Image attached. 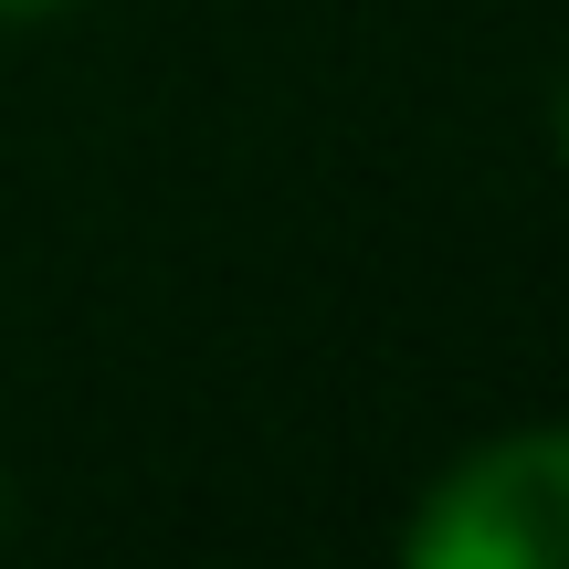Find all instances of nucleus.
I'll use <instances>...</instances> for the list:
<instances>
[{"label":"nucleus","mask_w":569,"mask_h":569,"mask_svg":"<svg viewBox=\"0 0 569 569\" xmlns=\"http://www.w3.org/2000/svg\"><path fill=\"white\" fill-rule=\"evenodd\" d=\"M63 0H0V21H53Z\"/></svg>","instance_id":"obj_3"},{"label":"nucleus","mask_w":569,"mask_h":569,"mask_svg":"<svg viewBox=\"0 0 569 569\" xmlns=\"http://www.w3.org/2000/svg\"><path fill=\"white\" fill-rule=\"evenodd\" d=\"M549 138H559V159H569V74H559V96H549Z\"/></svg>","instance_id":"obj_2"},{"label":"nucleus","mask_w":569,"mask_h":569,"mask_svg":"<svg viewBox=\"0 0 569 569\" xmlns=\"http://www.w3.org/2000/svg\"><path fill=\"white\" fill-rule=\"evenodd\" d=\"M411 569H569V432H496L422 486Z\"/></svg>","instance_id":"obj_1"},{"label":"nucleus","mask_w":569,"mask_h":569,"mask_svg":"<svg viewBox=\"0 0 569 569\" xmlns=\"http://www.w3.org/2000/svg\"><path fill=\"white\" fill-rule=\"evenodd\" d=\"M0 538H11V465H0Z\"/></svg>","instance_id":"obj_4"}]
</instances>
